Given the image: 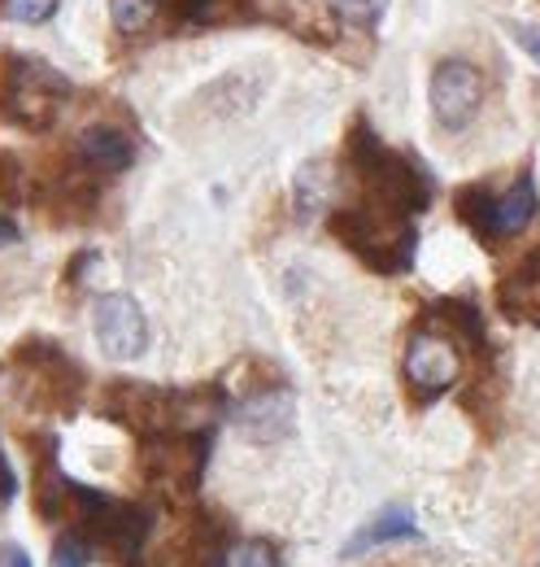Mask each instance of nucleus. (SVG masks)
Segmentation results:
<instances>
[{"mask_svg": "<svg viewBox=\"0 0 540 567\" xmlns=\"http://www.w3.org/2000/svg\"><path fill=\"white\" fill-rule=\"evenodd\" d=\"M332 236L380 276H397L414 262V223L388 210H336Z\"/></svg>", "mask_w": 540, "mask_h": 567, "instance_id": "1", "label": "nucleus"}, {"mask_svg": "<svg viewBox=\"0 0 540 567\" xmlns=\"http://www.w3.org/2000/svg\"><path fill=\"white\" fill-rule=\"evenodd\" d=\"M70 528V524H66ZM74 528L87 533V542L96 546V559H110L118 567H132L148 542V528H153V515L135 502H114V497L92 494L83 515L74 519Z\"/></svg>", "mask_w": 540, "mask_h": 567, "instance_id": "2", "label": "nucleus"}, {"mask_svg": "<svg viewBox=\"0 0 540 567\" xmlns=\"http://www.w3.org/2000/svg\"><path fill=\"white\" fill-rule=\"evenodd\" d=\"M205 454H209V436L201 432H162V436L144 441L139 467H144V481H153L170 494H188L201 481Z\"/></svg>", "mask_w": 540, "mask_h": 567, "instance_id": "3", "label": "nucleus"}, {"mask_svg": "<svg viewBox=\"0 0 540 567\" xmlns=\"http://www.w3.org/2000/svg\"><path fill=\"white\" fill-rule=\"evenodd\" d=\"M66 96V79L40 62H22L13 58L9 71H4V110L13 123H27V127H44L58 110V101Z\"/></svg>", "mask_w": 540, "mask_h": 567, "instance_id": "4", "label": "nucleus"}, {"mask_svg": "<svg viewBox=\"0 0 540 567\" xmlns=\"http://www.w3.org/2000/svg\"><path fill=\"white\" fill-rule=\"evenodd\" d=\"M92 332L110 362H132L148 350V319L132 292H105L92 306Z\"/></svg>", "mask_w": 540, "mask_h": 567, "instance_id": "5", "label": "nucleus"}, {"mask_svg": "<svg viewBox=\"0 0 540 567\" xmlns=\"http://www.w3.org/2000/svg\"><path fill=\"white\" fill-rule=\"evenodd\" d=\"M427 96H432L436 123H440L445 132H463L475 114H479V105H484V79H479V71H475L471 62L449 58V62L436 66Z\"/></svg>", "mask_w": 540, "mask_h": 567, "instance_id": "6", "label": "nucleus"}, {"mask_svg": "<svg viewBox=\"0 0 540 567\" xmlns=\"http://www.w3.org/2000/svg\"><path fill=\"white\" fill-rule=\"evenodd\" d=\"M463 375V358H458V346L432 328H423L409 350H405V380L423 393V398H436L445 393L454 380Z\"/></svg>", "mask_w": 540, "mask_h": 567, "instance_id": "7", "label": "nucleus"}, {"mask_svg": "<svg viewBox=\"0 0 540 567\" xmlns=\"http://www.w3.org/2000/svg\"><path fill=\"white\" fill-rule=\"evenodd\" d=\"M175 406H179V398H170L153 384H110L105 389V415L135 427L139 436H162L175 420Z\"/></svg>", "mask_w": 540, "mask_h": 567, "instance_id": "8", "label": "nucleus"}, {"mask_svg": "<svg viewBox=\"0 0 540 567\" xmlns=\"http://www.w3.org/2000/svg\"><path fill=\"white\" fill-rule=\"evenodd\" d=\"M236 427L249 436V441H258V445H270V441H283L288 432H292V398L283 393V389H262V393H253V398H245L236 411Z\"/></svg>", "mask_w": 540, "mask_h": 567, "instance_id": "9", "label": "nucleus"}, {"mask_svg": "<svg viewBox=\"0 0 540 567\" xmlns=\"http://www.w3.org/2000/svg\"><path fill=\"white\" fill-rule=\"evenodd\" d=\"M497 306L506 319L540 328V249H532L506 280L497 284Z\"/></svg>", "mask_w": 540, "mask_h": 567, "instance_id": "10", "label": "nucleus"}, {"mask_svg": "<svg viewBox=\"0 0 540 567\" xmlns=\"http://www.w3.org/2000/svg\"><path fill=\"white\" fill-rule=\"evenodd\" d=\"M409 537H418V528H414V511H405V506H384L375 519H366L349 542H344V559H357V555H366V550H375V546H388V542H409Z\"/></svg>", "mask_w": 540, "mask_h": 567, "instance_id": "11", "label": "nucleus"}, {"mask_svg": "<svg viewBox=\"0 0 540 567\" xmlns=\"http://www.w3.org/2000/svg\"><path fill=\"white\" fill-rule=\"evenodd\" d=\"M423 323H427V328H440V337H449V341L484 346V315H479V306L467 301V297H445V301H436Z\"/></svg>", "mask_w": 540, "mask_h": 567, "instance_id": "12", "label": "nucleus"}, {"mask_svg": "<svg viewBox=\"0 0 540 567\" xmlns=\"http://www.w3.org/2000/svg\"><path fill=\"white\" fill-rule=\"evenodd\" d=\"M79 153H83V162L87 166H96V171H105V175H118V171H127L135 157L132 141L118 132V127H87L83 136H79Z\"/></svg>", "mask_w": 540, "mask_h": 567, "instance_id": "13", "label": "nucleus"}, {"mask_svg": "<svg viewBox=\"0 0 540 567\" xmlns=\"http://www.w3.org/2000/svg\"><path fill=\"white\" fill-rule=\"evenodd\" d=\"M532 214H537V184L523 175V179H515V184L497 197V236L523 231V227L532 223Z\"/></svg>", "mask_w": 540, "mask_h": 567, "instance_id": "14", "label": "nucleus"}, {"mask_svg": "<svg viewBox=\"0 0 540 567\" xmlns=\"http://www.w3.org/2000/svg\"><path fill=\"white\" fill-rule=\"evenodd\" d=\"M332 202V162H305L297 171V218H319Z\"/></svg>", "mask_w": 540, "mask_h": 567, "instance_id": "15", "label": "nucleus"}, {"mask_svg": "<svg viewBox=\"0 0 540 567\" xmlns=\"http://www.w3.org/2000/svg\"><path fill=\"white\" fill-rule=\"evenodd\" d=\"M454 210H458V218L471 227L479 240H501L497 236V197L488 193V188H479V184H467L458 197H454Z\"/></svg>", "mask_w": 540, "mask_h": 567, "instance_id": "16", "label": "nucleus"}, {"mask_svg": "<svg viewBox=\"0 0 540 567\" xmlns=\"http://www.w3.org/2000/svg\"><path fill=\"white\" fill-rule=\"evenodd\" d=\"M96 559V546L87 542V533L83 528H74L70 524L66 533L58 537V546H53V564L49 567H87Z\"/></svg>", "mask_w": 540, "mask_h": 567, "instance_id": "17", "label": "nucleus"}, {"mask_svg": "<svg viewBox=\"0 0 540 567\" xmlns=\"http://www.w3.org/2000/svg\"><path fill=\"white\" fill-rule=\"evenodd\" d=\"M110 13H114V27L118 31H144L157 13V0H110Z\"/></svg>", "mask_w": 540, "mask_h": 567, "instance_id": "18", "label": "nucleus"}, {"mask_svg": "<svg viewBox=\"0 0 540 567\" xmlns=\"http://www.w3.org/2000/svg\"><path fill=\"white\" fill-rule=\"evenodd\" d=\"M328 4H332V13H336L340 22H349V27H375L384 18L388 0H328Z\"/></svg>", "mask_w": 540, "mask_h": 567, "instance_id": "19", "label": "nucleus"}, {"mask_svg": "<svg viewBox=\"0 0 540 567\" xmlns=\"http://www.w3.org/2000/svg\"><path fill=\"white\" fill-rule=\"evenodd\" d=\"M227 567H279V550L253 537V542H236L231 555H227Z\"/></svg>", "mask_w": 540, "mask_h": 567, "instance_id": "20", "label": "nucleus"}, {"mask_svg": "<svg viewBox=\"0 0 540 567\" xmlns=\"http://www.w3.org/2000/svg\"><path fill=\"white\" fill-rule=\"evenodd\" d=\"M0 202L4 206L22 202V162L13 153H4V148H0Z\"/></svg>", "mask_w": 540, "mask_h": 567, "instance_id": "21", "label": "nucleus"}, {"mask_svg": "<svg viewBox=\"0 0 540 567\" xmlns=\"http://www.w3.org/2000/svg\"><path fill=\"white\" fill-rule=\"evenodd\" d=\"M53 4L58 0H0V9H4V18L9 22H44L49 13H53Z\"/></svg>", "mask_w": 540, "mask_h": 567, "instance_id": "22", "label": "nucleus"}, {"mask_svg": "<svg viewBox=\"0 0 540 567\" xmlns=\"http://www.w3.org/2000/svg\"><path fill=\"white\" fill-rule=\"evenodd\" d=\"M510 35H515V44L540 66V27H523V22H519V27H510Z\"/></svg>", "mask_w": 540, "mask_h": 567, "instance_id": "23", "label": "nucleus"}, {"mask_svg": "<svg viewBox=\"0 0 540 567\" xmlns=\"http://www.w3.org/2000/svg\"><path fill=\"white\" fill-rule=\"evenodd\" d=\"M13 497H18V476H13V467H9V458L0 450V502H13Z\"/></svg>", "mask_w": 540, "mask_h": 567, "instance_id": "24", "label": "nucleus"}, {"mask_svg": "<svg viewBox=\"0 0 540 567\" xmlns=\"http://www.w3.org/2000/svg\"><path fill=\"white\" fill-rule=\"evenodd\" d=\"M0 567H31V555L18 542H4L0 546Z\"/></svg>", "mask_w": 540, "mask_h": 567, "instance_id": "25", "label": "nucleus"}, {"mask_svg": "<svg viewBox=\"0 0 540 567\" xmlns=\"http://www.w3.org/2000/svg\"><path fill=\"white\" fill-rule=\"evenodd\" d=\"M13 240H18V227H13V223L0 214V249H4V245H13Z\"/></svg>", "mask_w": 540, "mask_h": 567, "instance_id": "26", "label": "nucleus"}]
</instances>
